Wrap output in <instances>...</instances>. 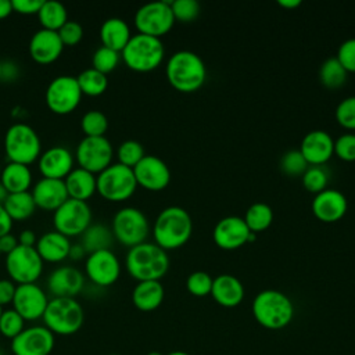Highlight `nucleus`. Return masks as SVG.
<instances>
[{"mask_svg": "<svg viewBox=\"0 0 355 355\" xmlns=\"http://www.w3.org/2000/svg\"><path fill=\"white\" fill-rule=\"evenodd\" d=\"M168 82L179 92L191 93L198 90L207 79L204 60L191 50L173 53L165 67Z\"/></svg>", "mask_w": 355, "mask_h": 355, "instance_id": "obj_1", "label": "nucleus"}, {"mask_svg": "<svg viewBox=\"0 0 355 355\" xmlns=\"http://www.w3.org/2000/svg\"><path fill=\"white\" fill-rule=\"evenodd\" d=\"M193 232V220L190 214L179 207L171 205L164 208L155 218L153 236L155 244L164 250L179 248L187 243Z\"/></svg>", "mask_w": 355, "mask_h": 355, "instance_id": "obj_2", "label": "nucleus"}, {"mask_svg": "<svg viewBox=\"0 0 355 355\" xmlns=\"http://www.w3.org/2000/svg\"><path fill=\"white\" fill-rule=\"evenodd\" d=\"M125 265L129 275L137 282L159 280L169 268V257L166 250L155 243H141L130 247Z\"/></svg>", "mask_w": 355, "mask_h": 355, "instance_id": "obj_3", "label": "nucleus"}, {"mask_svg": "<svg viewBox=\"0 0 355 355\" xmlns=\"http://www.w3.org/2000/svg\"><path fill=\"white\" fill-rule=\"evenodd\" d=\"M252 315L262 327L280 330L293 320L294 304L283 291L265 288L252 300Z\"/></svg>", "mask_w": 355, "mask_h": 355, "instance_id": "obj_4", "label": "nucleus"}, {"mask_svg": "<svg viewBox=\"0 0 355 355\" xmlns=\"http://www.w3.org/2000/svg\"><path fill=\"white\" fill-rule=\"evenodd\" d=\"M121 53L123 62L132 71L150 72L162 62L165 49L159 37L136 33L132 35L128 44Z\"/></svg>", "mask_w": 355, "mask_h": 355, "instance_id": "obj_5", "label": "nucleus"}, {"mask_svg": "<svg viewBox=\"0 0 355 355\" xmlns=\"http://www.w3.org/2000/svg\"><path fill=\"white\" fill-rule=\"evenodd\" d=\"M42 319L44 327L54 336H71L80 330L85 320V312L75 298L55 297L49 300Z\"/></svg>", "mask_w": 355, "mask_h": 355, "instance_id": "obj_6", "label": "nucleus"}, {"mask_svg": "<svg viewBox=\"0 0 355 355\" xmlns=\"http://www.w3.org/2000/svg\"><path fill=\"white\" fill-rule=\"evenodd\" d=\"M4 151L10 162L29 165L39 159L42 141L37 132L28 123H12L4 135Z\"/></svg>", "mask_w": 355, "mask_h": 355, "instance_id": "obj_7", "label": "nucleus"}, {"mask_svg": "<svg viewBox=\"0 0 355 355\" xmlns=\"http://www.w3.org/2000/svg\"><path fill=\"white\" fill-rule=\"evenodd\" d=\"M98 194L114 202L128 200L137 187L133 169L119 162L111 164L96 176Z\"/></svg>", "mask_w": 355, "mask_h": 355, "instance_id": "obj_8", "label": "nucleus"}, {"mask_svg": "<svg viewBox=\"0 0 355 355\" xmlns=\"http://www.w3.org/2000/svg\"><path fill=\"white\" fill-rule=\"evenodd\" d=\"M112 234L126 247H135L146 241L150 225L144 212L136 207H123L112 218Z\"/></svg>", "mask_w": 355, "mask_h": 355, "instance_id": "obj_9", "label": "nucleus"}, {"mask_svg": "<svg viewBox=\"0 0 355 355\" xmlns=\"http://www.w3.org/2000/svg\"><path fill=\"white\" fill-rule=\"evenodd\" d=\"M169 0H155L143 4L135 14V25L139 33L161 37L169 32L175 24V17Z\"/></svg>", "mask_w": 355, "mask_h": 355, "instance_id": "obj_10", "label": "nucleus"}, {"mask_svg": "<svg viewBox=\"0 0 355 355\" xmlns=\"http://www.w3.org/2000/svg\"><path fill=\"white\" fill-rule=\"evenodd\" d=\"M6 270L17 284L36 283L43 272V259L35 247L18 245L6 255Z\"/></svg>", "mask_w": 355, "mask_h": 355, "instance_id": "obj_11", "label": "nucleus"}, {"mask_svg": "<svg viewBox=\"0 0 355 355\" xmlns=\"http://www.w3.org/2000/svg\"><path fill=\"white\" fill-rule=\"evenodd\" d=\"M53 225L58 233L67 237L82 236L92 225V208L87 201L68 198L54 211Z\"/></svg>", "mask_w": 355, "mask_h": 355, "instance_id": "obj_12", "label": "nucleus"}, {"mask_svg": "<svg viewBox=\"0 0 355 355\" xmlns=\"http://www.w3.org/2000/svg\"><path fill=\"white\" fill-rule=\"evenodd\" d=\"M82 92L76 76L60 75L54 78L44 93V100L49 110L58 115L72 112L80 103Z\"/></svg>", "mask_w": 355, "mask_h": 355, "instance_id": "obj_13", "label": "nucleus"}, {"mask_svg": "<svg viewBox=\"0 0 355 355\" xmlns=\"http://www.w3.org/2000/svg\"><path fill=\"white\" fill-rule=\"evenodd\" d=\"M114 148L111 141L105 136H85L75 153V158L80 168L92 172L100 173L112 162Z\"/></svg>", "mask_w": 355, "mask_h": 355, "instance_id": "obj_14", "label": "nucleus"}, {"mask_svg": "<svg viewBox=\"0 0 355 355\" xmlns=\"http://www.w3.org/2000/svg\"><path fill=\"white\" fill-rule=\"evenodd\" d=\"M85 272L92 283L100 287H108L118 280L121 262L111 250H100L87 255Z\"/></svg>", "mask_w": 355, "mask_h": 355, "instance_id": "obj_15", "label": "nucleus"}, {"mask_svg": "<svg viewBox=\"0 0 355 355\" xmlns=\"http://www.w3.org/2000/svg\"><path fill=\"white\" fill-rule=\"evenodd\" d=\"M54 344V334L47 327L32 326L11 340V351L14 355H50Z\"/></svg>", "mask_w": 355, "mask_h": 355, "instance_id": "obj_16", "label": "nucleus"}, {"mask_svg": "<svg viewBox=\"0 0 355 355\" xmlns=\"http://www.w3.org/2000/svg\"><path fill=\"white\" fill-rule=\"evenodd\" d=\"M132 169L137 184L151 191H159L171 182L169 166L164 159L153 154H146Z\"/></svg>", "mask_w": 355, "mask_h": 355, "instance_id": "obj_17", "label": "nucleus"}, {"mask_svg": "<svg viewBox=\"0 0 355 355\" xmlns=\"http://www.w3.org/2000/svg\"><path fill=\"white\" fill-rule=\"evenodd\" d=\"M49 298L44 290L36 283L17 284L12 308L24 318V320L40 319L47 308Z\"/></svg>", "mask_w": 355, "mask_h": 355, "instance_id": "obj_18", "label": "nucleus"}, {"mask_svg": "<svg viewBox=\"0 0 355 355\" xmlns=\"http://www.w3.org/2000/svg\"><path fill=\"white\" fill-rule=\"evenodd\" d=\"M251 230L241 216L229 215L219 219L214 227L212 237L218 247L234 250L248 241Z\"/></svg>", "mask_w": 355, "mask_h": 355, "instance_id": "obj_19", "label": "nucleus"}, {"mask_svg": "<svg viewBox=\"0 0 355 355\" xmlns=\"http://www.w3.org/2000/svg\"><path fill=\"white\" fill-rule=\"evenodd\" d=\"M298 150L309 165H324L334 153V140L329 132L315 129L302 137Z\"/></svg>", "mask_w": 355, "mask_h": 355, "instance_id": "obj_20", "label": "nucleus"}, {"mask_svg": "<svg viewBox=\"0 0 355 355\" xmlns=\"http://www.w3.org/2000/svg\"><path fill=\"white\" fill-rule=\"evenodd\" d=\"M85 286L83 273L73 266H60L47 279V288L53 298H75Z\"/></svg>", "mask_w": 355, "mask_h": 355, "instance_id": "obj_21", "label": "nucleus"}, {"mask_svg": "<svg viewBox=\"0 0 355 355\" xmlns=\"http://www.w3.org/2000/svg\"><path fill=\"white\" fill-rule=\"evenodd\" d=\"M311 207L318 219L323 222H336L347 212L348 201L340 190L326 187L315 194Z\"/></svg>", "mask_w": 355, "mask_h": 355, "instance_id": "obj_22", "label": "nucleus"}, {"mask_svg": "<svg viewBox=\"0 0 355 355\" xmlns=\"http://www.w3.org/2000/svg\"><path fill=\"white\" fill-rule=\"evenodd\" d=\"M29 55L39 64H51L62 53L64 44L55 31L40 28L29 40Z\"/></svg>", "mask_w": 355, "mask_h": 355, "instance_id": "obj_23", "label": "nucleus"}, {"mask_svg": "<svg viewBox=\"0 0 355 355\" xmlns=\"http://www.w3.org/2000/svg\"><path fill=\"white\" fill-rule=\"evenodd\" d=\"M37 166L43 178L64 180L73 169V155L64 146H53L40 154Z\"/></svg>", "mask_w": 355, "mask_h": 355, "instance_id": "obj_24", "label": "nucleus"}, {"mask_svg": "<svg viewBox=\"0 0 355 355\" xmlns=\"http://www.w3.org/2000/svg\"><path fill=\"white\" fill-rule=\"evenodd\" d=\"M31 193L36 207L46 211H55L69 198L65 183L61 179L42 178L35 183Z\"/></svg>", "mask_w": 355, "mask_h": 355, "instance_id": "obj_25", "label": "nucleus"}, {"mask_svg": "<svg viewBox=\"0 0 355 355\" xmlns=\"http://www.w3.org/2000/svg\"><path fill=\"white\" fill-rule=\"evenodd\" d=\"M212 298L225 308L237 306L244 298V286L233 275L222 273L212 282Z\"/></svg>", "mask_w": 355, "mask_h": 355, "instance_id": "obj_26", "label": "nucleus"}, {"mask_svg": "<svg viewBox=\"0 0 355 355\" xmlns=\"http://www.w3.org/2000/svg\"><path fill=\"white\" fill-rule=\"evenodd\" d=\"M37 254L43 259V262H61L68 258L71 241L69 237L58 233L57 230L47 232L42 234L35 245Z\"/></svg>", "mask_w": 355, "mask_h": 355, "instance_id": "obj_27", "label": "nucleus"}, {"mask_svg": "<svg viewBox=\"0 0 355 355\" xmlns=\"http://www.w3.org/2000/svg\"><path fill=\"white\" fill-rule=\"evenodd\" d=\"M164 295L165 290L159 280L137 282L132 291V302L139 311L150 312L162 304Z\"/></svg>", "mask_w": 355, "mask_h": 355, "instance_id": "obj_28", "label": "nucleus"}, {"mask_svg": "<svg viewBox=\"0 0 355 355\" xmlns=\"http://www.w3.org/2000/svg\"><path fill=\"white\" fill-rule=\"evenodd\" d=\"M68 197L79 201L89 200L97 191V179L94 173L78 166L73 168L64 179Z\"/></svg>", "mask_w": 355, "mask_h": 355, "instance_id": "obj_29", "label": "nucleus"}, {"mask_svg": "<svg viewBox=\"0 0 355 355\" xmlns=\"http://www.w3.org/2000/svg\"><path fill=\"white\" fill-rule=\"evenodd\" d=\"M132 37L128 22L118 17L107 18L100 26V40L103 46L115 51H122Z\"/></svg>", "mask_w": 355, "mask_h": 355, "instance_id": "obj_30", "label": "nucleus"}, {"mask_svg": "<svg viewBox=\"0 0 355 355\" xmlns=\"http://www.w3.org/2000/svg\"><path fill=\"white\" fill-rule=\"evenodd\" d=\"M0 183L7 193H22L29 191L32 184V172L29 165L8 162L0 172Z\"/></svg>", "mask_w": 355, "mask_h": 355, "instance_id": "obj_31", "label": "nucleus"}, {"mask_svg": "<svg viewBox=\"0 0 355 355\" xmlns=\"http://www.w3.org/2000/svg\"><path fill=\"white\" fill-rule=\"evenodd\" d=\"M114 234L110 227L105 225H90L83 233H82V241L80 244L86 250L87 254L100 251V250H111Z\"/></svg>", "mask_w": 355, "mask_h": 355, "instance_id": "obj_32", "label": "nucleus"}, {"mask_svg": "<svg viewBox=\"0 0 355 355\" xmlns=\"http://www.w3.org/2000/svg\"><path fill=\"white\" fill-rule=\"evenodd\" d=\"M3 207L12 220H25L32 216L37 208L31 191L10 193L3 202Z\"/></svg>", "mask_w": 355, "mask_h": 355, "instance_id": "obj_33", "label": "nucleus"}, {"mask_svg": "<svg viewBox=\"0 0 355 355\" xmlns=\"http://www.w3.org/2000/svg\"><path fill=\"white\" fill-rule=\"evenodd\" d=\"M37 18L43 29L57 32L68 21V11L61 1L44 0L37 12Z\"/></svg>", "mask_w": 355, "mask_h": 355, "instance_id": "obj_34", "label": "nucleus"}, {"mask_svg": "<svg viewBox=\"0 0 355 355\" xmlns=\"http://www.w3.org/2000/svg\"><path fill=\"white\" fill-rule=\"evenodd\" d=\"M243 219L251 232H262L270 226L273 220V209L269 204L258 201L247 208Z\"/></svg>", "mask_w": 355, "mask_h": 355, "instance_id": "obj_35", "label": "nucleus"}, {"mask_svg": "<svg viewBox=\"0 0 355 355\" xmlns=\"http://www.w3.org/2000/svg\"><path fill=\"white\" fill-rule=\"evenodd\" d=\"M347 71L340 64L337 57L326 58L319 68V79L327 89L341 87L347 80Z\"/></svg>", "mask_w": 355, "mask_h": 355, "instance_id": "obj_36", "label": "nucleus"}, {"mask_svg": "<svg viewBox=\"0 0 355 355\" xmlns=\"http://www.w3.org/2000/svg\"><path fill=\"white\" fill-rule=\"evenodd\" d=\"M78 85L80 87L82 94L86 96H100L105 92L108 86V78L107 75L98 72L94 68H87L83 69L78 76H76Z\"/></svg>", "mask_w": 355, "mask_h": 355, "instance_id": "obj_37", "label": "nucleus"}, {"mask_svg": "<svg viewBox=\"0 0 355 355\" xmlns=\"http://www.w3.org/2000/svg\"><path fill=\"white\" fill-rule=\"evenodd\" d=\"M80 128L85 136H104L108 129V119L104 112L98 110H90L83 114L80 119Z\"/></svg>", "mask_w": 355, "mask_h": 355, "instance_id": "obj_38", "label": "nucleus"}, {"mask_svg": "<svg viewBox=\"0 0 355 355\" xmlns=\"http://www.w3.org/2000/svg\"><path fill=\"white\" fill-rule=\"evenodd\" d=\"M301 178L305 189L316 194L327 187L329 169L324 165H309Z\"/></svg>", "mask_w": 355, "mask_h": 355, "instance_id": "obj_39", "label": "nucleus"}, {"mask_svg": "<svg viewBox=\"0 0 355 355\" xmlns=\"http://www.w3.org/2000/svg\"><path fill=\"white\" fill-rule=\"evenodd\" d=\"M279 166H280V171L287 176H302V173L306 171L309 164L306 162V159L304 158V155L298 148H293L286 151L280 157Z\"/></svg>", "mask_w": 355, "mask_h": 355, "instance_id": "obj_40", "label": "nucleus"}, {"mask_svg": "<svg viewBox=\"0 0 355 355\" xmlns=\"http://www.w3.org/2000/svg\"><path fill=\"white\" fill-rule=\"evenodd\" d=\"M144 155L146 153L141 143L133 139L122 141L116 150L118 162L129 168H133Z\"/></svg>", "mask_w": 355, "mask_h": 355, "instance_id": "obj_41", "label": "nucleus"}, {"mask_svg": "<svg viewBox=\"0 0 355 355\" xmlns=\"http://www.w3.org/2000/svg\"><path fill=\"white\" fill-rule=\"evenodd\" d=\"M25 329L24 318L12 308L3 309L0 316V334L6 338H15Z\"/></svg>", "mask_w": 355, "mask_h": 355, "instance_id": "obj_42", "label": "nucleus"}, {"mask_svg": "<svg viewBox=\"0 0 355 355\" xmlns=\"http://www.w3.org/2000/svg\"><path fill=\"white\" fill-rule=\"evenodd\" d=\"M119 51H115L112 49H108L105 46H100L92 57V64L94 69H97L98 72L107 75L108 72L114 71L119 62Z\"/></svg>", "mask_w": 355, "mask_h": 355, "instance_id": "obj_43", "label": "nucleus"}, {"mask_svg": "<svg viewBox=\"0 0 355 355\" xmlns=\"http://www.w3.org/2000/svg\"><path fill=\"white\" fill-rule=\"evenodd\" d=\"M212 282H214V279L211 277L209 273H207L204 270H196L187 276L186 287L190 294H193L196 297H205V295L211 294Z\"/></svg>", "mask_w": 355, "mask_h": 355, "instance_id": "obj_44", "label": "nucleus"}, {"mask_svg": "<svg viewBox=\"0 0 355 355\" xmlns=\"http://www.w3.org/2000/svg\"><path fill=\"white\" fill-rule=\"evenodd\" d=\"M171 7L175 21L191 22L200 14V3L197 0H173Z\"/></svg>", "mask_w": 355, "mask_h": 355, "instance_id": "obj_45", "label": "nucleus"}, {"mask_svg": "<svg viewBox=\"0 0 355 355\" xmlns=\"http://www.w3.org/2000/svg\"><path fill=\"white\" fill-rule=\"evenodd\" d=\"M336 119L341 126L355 129V96H348L337 104Z\"/></svg>", "mask_w": 355, "mask_h": 355, "instance_id": "obj_46", "label": "nucleus"}, {"mask_svg": "<svg viewBox=\"0 0 355 355\" xmlns=\"http://www.w3.org/2000/svg\"><path fill=\"white\" fill-rule=\"evenodd\" d=\"M64 46H75L83 37V28L79 22L68 19L58 31H57Z\"/></svg>", "mask_w": 355, "mask_h": 355, "instance_id": "obj_47", "label": "nucleus"}, {"mask_svg": "<svg viewBox=\"0 0 355 355\" xmlns=\"http://www.w3.org/2000/svg\"><path fill=\"white\" fill-rule=\"evenodd\" d=\"M334 153L344 161H355V133H343L334 140Z\"/></svg>", "mask_w": 355, "mask_h": 355, "instance_id": "obj_48", "label": "nucleus"}, {"mask_svg": "<svg viewBox=\"0 0 355 355\" xmlns=\"http://www.w3.org/2000/svg\"><path fill=\"white\" fill-rule=\"evenodd\" d=\"M336 57L347 72H355V37L344 40L340 44Z\"/></svg>", "mask_w": 355, "mask_h": 355, "instance_id": "obj_49", "label": "nucleus"}, {"mask_svg": "<svg viewBox=\"0 0 355 355\" xmlns=\"http://www.w3.org/2000/svg\"><path fill=\"white\" fill-rule=\"evenodd\" d=\"M44 0H11L12 11L24 15L37 14Z\"/></svg>", "mask_w": 355, "mask_h": 355, "instance_id": "obj_50", "label": "nucleus"}, {"mask_svg": "<svg viewBox=\"0 0 355 355\" xmlns=\"http://www.w3.org/2000/svg\"><path fill=\"white\" fill-rule=\"evenodd\" d=\"M15 283L10 279H0V306L12 304L15 294Z\"/></svg>", "mask_w": 355, "mask_h": 355, "instance_id": "obj_51", "label": "nucleus"}, {"mask_svg": "<svg viewBox=\"0 0 355 355\" xmlns=\"http://www.w3.org/2000/svg\"><path fill=\"white\" fill-rule=\"evenodd\" d=\"M18 245H19L18 239L14 234H11V233H7V234L0 237V252L1 254L7 255L11 251H14Z\"/></svg>", "mask_w": 355, "mask_h": 355, "instance_id": "obj_52", "label": "nucleus"}, {"mask_svg": "<svg viewBox=\"0 0 355 355\" xmlns=\"http://www.w3.org/2000/svg\"><path fill=\"white\" fill-rule=\"evenodd\" d=\"M12 222L14 220L10 218V215L7 214L4 207L0 205V237L7 234V233H11Z\"/></svg>", "mask_w": 355, "mask_h": 355, "instance_id": "obj_53", "label": "nucleus"}, {"mask_svg": "<svg viewBox=\"0 0 355 355\" xmlns=\"http://www.w3.org/2000/svg\"><path fill=\"white\" fill-rule=\"evenodd\" d=\"M17 239H18L19 245H25V247H35V245H36V241H37V237H36L35 232L31 230V229L22 230V232L18 234Z\"/></svg>", "mask_w": 355, "mask_h": 355, "instance_id": "obj_54", "label": "nucleus"}, {"mask_svg": "<svg viewBox=\"0 0 355 355\" xmlns=\"http://www.w3.org/2000/svg\"><path fill=\"white\" fill-rule=\"evenodd\" d=\"M86 254H87V252H86V250L83 248L82 244H71L68 258H71L72 261H80V259L85 258Z\"/></svg>", "mask_w": 355, "mask_h": 355, "instance_id": "obj_55", "label": "nucleus"}, {"mask_svg": "<svg viewBox=\"0 0 355 355\" xmlns=\"http://www.w3.org/2000/svg\"><path fill=\"white\" fill-rule=\"evenodd\" d=\"M12 12L11 0H0V19L7 18Z\"/></svg>", "mask_w": 355, "mask_h": 355, "instance_id": "obj_56", "label": "nucleus"}, {"mask_svg": "<svg viewBox=\"0 0 355 355\" xmlns=\"http://www.w3.org/2000/svg\"><path fill=\"white\" fill-rule=\"evenodd\" d=\"M282 7H284V8H295V7H298V6H301V0H279L277 1Z\"/></svg>", "mask_w": 355, "mask_h": 355, "instance_id": "obj_57", "label": "nucleus"}, {"mask_svg": "<svg viewBox=\"0 0 355 355\" xmlns=\"http://www.w3.org/2000/svg\"><path fill=\"white\" fill-rule=\"evenodd\" d=\"M7 196H8V193H7V190L3 187V184L0 183V205H3V202L6 201V198H7Z\"/></svg>", "mask_w": 355, "mask_h": 355, "instance_id": "obj_58", "label": "nucleus"}, {"mask_svg": "<svg viewBox=\"0 0 355 355\" xmlns=\"http://www.w3.org/2000/svg\"><path fill=\"white\" fill-rule=\"evenodd\" d=\"M166 355H190V354L184 352V351H172V352H169Z\"/></svg>", "mask_w": 355, "mask_h": 355, "instance_id": "obj_59", "label": "nucleus"}, {"mask_svg": "<svg viewBox=\"0 0 355 355\" xmlns=\"http://www.w3.org/2000/svg\"><path fill=\"white\" fill-rule=\"evenodd\" d=\"M147 355H164V354H161L159 351H151V352H148Z\"/></svg>", "mask_w": 355, "mask_h": 355, "instance_id": "obj_60", "label": "nucleus"}, {"mask_svg": "<svg viewBox=\"0 0 355 355\" xmlns=\"http://www.w3.org/2000/svg\"><path fill=\"white\" fill-rule=\"evenodd\" d=\"M1 69H3V62L0 61V79H1Z\"/></svg>", "mask_w": 355, "mask_h": 355, "instance_id": "obj_61", "label": "nucleus"}, {"mask_svg": "<svg viewBox=\"0 0 355 355\" xmlns=\"http://www.w3.org/2000/svg\"><path fill=\"white\" fill-rule=\"evenodd\" d=\"M1 312H3V306H0V316H1Z\"/></svg>", "mask_w": 355, "mask_h": 355, "instance_id": "obj_62", "label": "nucleus"}, {"mask_svg": "<svg viewBox=\"0 0 355 355\" xmlns=\"http://www.w3.org/2000/svg\"><path fill=\"white\" fill-rule=\"evenodd\" d=\"M108 355H119V354H108Z\"/></svg>", "mask_w": 355, "mask_h": 355, "instance_id": "obj_63", "label": "nucleus"}, {"mask_svg": "<svg viewBox=\"0 0 355 355\" xmlns=\"http://www.w3.org/2000/svg\"><path fill=\"white\" fill-rule=\"evenodd\" d=\"M0 254H1V252H0Z\"/></svg>", "mask_w": 355, "mask_h": 355, "instance_id": "obj_64", "label": "nucleus"}]
</instances>
